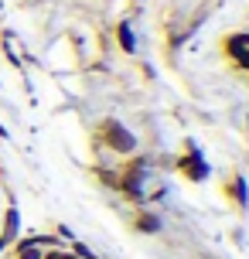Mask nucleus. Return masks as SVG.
Wrapping results in <instances>:
<instances>
[{
    "label": "nucleus",
    "mask_w": 249,
    "mask_h": 259,
    "mask_svg": "<svg viewBox=\"0 0 249 259\" xmlns=\"http://www.w3.org/2000/svg\"><path fill=\"white\" fill-rule=\"evenodd\" d=\"M106 143L113 147V150H119V154H130L133 147H137V140H133L130 133H127V126H119V123H106Z\"/></svg>",
    "instance_id": "nucleus-1"
},
{
    "label": "nucleus",
    "mask_w": 249,
    "mask_h": 259,
    "mask_svg": "<svg viewBox=\"0 0 249 259\" xmlns=\"http://www.w3.org/2000/svg\"><path fill=\"white\" fill-rule=\"evenodd\" d=\"M116 34H119V45H123V52H133L137 45H133V34H130V24H119L116 27Z\"/></svg>",
    "instance_id": "nucleus-6"
},
{
    "label": "nucleus",
    "mask_w": 249,
    "mask_h": 259,
    "mask_svg": "<svg viewBox=\"0 0 249 259\" xmlns=\"http://www.w3.org/2000/svg\"><path fill=\"white\" fill-rule=\"evenodd\" d=\"M17 259H45V252L34 239H24V242H17Z\"/></svg>",
    "instance_id": "nucleus-5"
},
{
    "label": "nucleus",
    "mask_w": 249,
    "mask_h": 259,
    "mask_svg": "<svg viewBox=\"0 0 249 259\" xmlns=\"http://www.w3.org/2000/svg\"><path fill=\"white\" fill-rule=\"evenodd\" d=\"M137 229H140V232H157V229H160V222L154 219V215H140V222H137Z\"/></svg>",
    "instance_id": "nucleus-7"
},
{
    "label": "nucleus",
    "mask_w": 249,
    "mask_h": 259,
    "mask_svg": "<svg viewBox=\"0 0 249 259\" xmlns=\"http://www.w3.org/2000/svg\"><path fill=\"white\" fill-rule=\"evenodd\" d=\"M181 170L191 178V181H205V178H209V167H205L201 154H188V157L181 160Z\"/></svg>",
    "instance_id": "nucleus-3"
},
{
    "label": "nucleus",
    "mask_w": 249,
    "mask_h": 259,
    "mask_svg": "<svg viewBox=\"0 0 249 259\" xmlns=\"http://www.w3.org/2000/svg\"><path fill=\"white\" fill-rule=\"evenodd\" d=\"M4 246H7V242H4V239H0V249H4Z\"/></svg>",
    "instance_id": "nucleus-9"
},
{
    "label": "nucleus",
    "mask_w": 249,
    "mask_h": 259,
    "mask_svg": "<svg viewBox=\"0 0 249 259\" xmlns=\"http://www.w3.org/2000/svg\"><path fill=\"white\" fill-rule=\"evenodd\" d=\"M232 198H236L239 205H246V181H242V178L232 181Z\"/></svg>",
    "instance_id": "nucleus-8"
},
{
    "label": "nucleus",
    "mask_w": 249,
    "mask_h": 259,
    "mask_svg": "<svg viewBox=\"0 0 249 259\" xmlns=\"http://www.w3.org/2000/svg\"><path fill=\"white\" fill-rule=\"evenodd\" d=\"M17 232H21V215H17V208H7V219H4V232H0V239H4V242H14Z\"/></svg>",
    "instance_id": "nucleus-4"
},
{
    "label": "nucleus",
    "mask_w": 249,
    "mask_h": 259,
    "mask_svg": "<svg viewBox=\"0 0 249 259\" xmlns=\"http://www.w3.org/2000/svg\"><path fill=\"white\" fill-rule=\"evenodd\" d=\"M225 52H229V58H236L242 68H249V34H232L225 41Z\"/></svg>",
    "instance_id": "nucleus-2"
}]
</instances>
